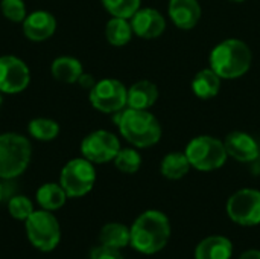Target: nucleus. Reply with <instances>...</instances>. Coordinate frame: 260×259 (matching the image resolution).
<instances>
[{
	"instance_id": "nucleus-1",
	"label": "nucleus",
	"mask_w": 260,
	"mask_h": 259,
	"mask_svg": "<svg viewBox=\"0 0 260 259\" xmlns=\"http://www.w3.org/2000/svg\"><path fill=\"white\" fill-rule=\"evenodd\" d=\"M131 246L143 255H155L168 244L171 238V223L168 217L155 209L146 211L137 217L129 227Z\"/></svg>"
},
{
	"instance_id": "nucleus-2",
	"label": "nucleus",
	"mask_w": 260,
	"mask_h": 259,
	"mask_svg": "<svg viewBox=\"0 0 260 259\" xmlns=\"http://www.w3.org/2000/svg\"><path fill=\"white\" fill-rule=\"evenodd\" d=\"M116 114L119 133L134 148H149L160 142L161 125L149 110L126 107Z\"/></svg>"
},
{
	"instance_id": "nucleus-3",
	"label": "nucleus",
	"mask_w": 260,
	"mask_h": 259,
	"mask_svg": "<svg viewBox=\"0 0 260 259\" xmlns=\"http://www.w3.org/2000/svg\"><path fill=\"white\" fill-rule=\"evenodd\" d=\"M209 63V67L215 70L221 79H238L250 70L253 53L245 41L227 38L212 49Z\"/></svg>"
},
{
	"instance_id": "nucleus-4",
	"label": "nucleus",
	"mask_w": 260,
	"mask_h": 259,
	"mask_svg": "<svg viewBox=\"0 0 260 259\" xmlns=\"http://www.w3.org/2000/svg\"><path fill=\"white\" fill-rule=\"evenodd\" d=\"M32 145L18 133L0 134V179H15L29 166Z\"/></svg>"
},
{
	"instance_id": "nucleus-5",
	"label": "nucleus",
	"mask_w": 260,
	"mask_h": 259,
	"mask_svg": "<svg viewBox=\"0 0 260 259\" xmlns=\"http://www.w3.org/2000/svg\"><path fill=\"white\" fill-rule=\"evenodd\" d=\"M184 154L187 156L190 166L203 172H210L222 168L229 159L224 140L209 134L193 137L186 145Z\"/></svg>"
},
{
	"instance_id": "nucleus-6",
	"label": "nucleus",
	"mask_w": 260,
	"mask_h": 259,
	"mask_svg": "<svg viewBox=\"0 0 260 259\" xmlns=\"http://www.w3.org/2000/svg\"><path fill=\"white\" fill-rule=\"evenodd\" d=\"M96 183L94 163L85 157H78L69 160L61 169L59 185L66 191L67 197L79 198L87 195Z\"/></svg>"
},
{
	"instance_id": "nucleus-7",
	"label": "nucleus",
	"mask_w": 260,
	"mask_h": 259,
	"mask_svg": "<svg viewBox=\"0 0 260 259\" xmlns=\"http://www.w3.org/2000/svg\"><path fill=\"white\" fill-rule=\"evenodd\" d=\"M24 224L30 244L38 250L52 252L59 244L61 227L50 211H34Z\"/></svg>"
},
{
	"instance_id": "nucleus-8",
	"label": "nucleus",
	"mask_w": 260,
	"mask_h": 259,
	"mask_svg": "<svg viewBox=\"0 0 260 259\" xmlns=\"http://www.w3.org/2000/svg\"><path fill=\"white\" fill-rule=\"evenodd\" d=\"M128 89L114 78H105L98 81L88 92V99L93 108L101 113H119L126 108Z\"/></svg>"
},
{
	"instance_id": "nucleus-9",
	"label": "nucleus",
	"mask_w": 260,
	"mask_h": 259,
	"mask_svg": "<svg viewBox=\"0 0 260 259\" xmlns=\"http://www.w3.org/2000/svg\"><path fill=\"white\" fill-rule=\"evenodd\" d=\"M227 214L239 226L260 224V191L251 188L236 191L227 202Z\"/></svg>"
},
{
	"instance_id": "nucleus-10",
	"label": "nucleus",
	"mask_w": 260,
	"mask_h": 259,
	"mask_svg": "<svg viewBox=\"0 0 260 259\" xmlns=\"http://www.w3.org/2000/svg\"><path fill=\"white\" fill-rule=\"evenodd\" d=\"M119 137L107 130H96L87 134L81 142V154L94 165L113 162L120 151Z\"/></svg>"
},
{
	"instance_id": "nucleus-11",
	"label": "nucleus",
	"mask_w": 260,
	"mask_h": 259,
	"mask_svg": "<svg viewBox=\"0 0 260 259\" xmlns=\"http://www.w3.org/2000/svg\"><path fill=\"white\" fill-rule=\"evenodd\" d=\"M30 82V70L27 64L15 55L0 56V92L17 95L27 89Z\"/></svg>"
},
{
	"instance_id": "nucleus-12",
	"label": "nucleus",
	"mask_w": 260,
	"mask_h": 259,
	"mask_svg": "<svg viewBox=\"0 0 260 259\" xmlns=\"http://www.w3.org/2000/svg\"><path fill=\"white\" fill-rule=\"evenodd\" d=\"M134 35L143 40L158 38L166 31V20L163 14L155 8H140L131 18Z\"/></svg>"
},
{
	"instance_id": "nucleus-13",
	"label": "nucleus",
	"mask_w": 260,
	"mask_h": 259,
	"mask_svg": "<svg viewBox=\"0 0 260 259\" xmlns=\"http://www.w3.org/2000/svg\"><path fill=\"white\" fill-rule=\"evenodd\" d=\"M224 145L229 157L241 162L251 163L260 156V147L257 140L245 131H232L225 136Z\"/></svg>"
},
{
	"instance_id": "nucleus-14",
	"label": "nucleus",
	"mask_w": 260,
	"mask_h": 259,
	"mask_svg": "<svg viewBox=\"0 0 260 259\" xmlns=\"http://www.w3.org/2000/svg\"><path fill=\"white\" fill-rule=\"evenodd\" d=\"M56 31V18L49 11H34L23 20V34L29 41L41 43L49 40Z\"/></svg>"
},
{
	"instance_id": "nucleus-15",
	"label": "nucleus",
	"mask_w": 260,
	"mask_h": 259,
	"mask_svg": "<svg viewBox=\"0 0 260 259\" xmlns=\"http://www.w3.org/2000/svg\"><path fill=\"white\" fill-rule=\"evenodd\" d=\"M168 14L178 29L190 31L200 23L203 9L198 0H169Z\"/></svg>"
},
{
	"instance_id": "nucleus-16",
	"label": "nucleus",
	"mask_w": 260,
	"mask_h": 259,
	"mask_svg": "<svg viewBox=\"0 0 260 259\" xmlns=\"http://www.w3.org/2000/svg\"><path fill=\"white\" fill-rule=\"evenodd\" d=\"M158 99V87L149 79H140L128 87L126 107L149 110Z\"/></svg>"
},
{
	"instance_id": "nucleus-17",
	"label": "nucleus",
	"mask_w": 260,
	"mask_h": 259,
	"mask_svg": "<svg viewBox=\"0 0 260 259\" xmlns=\"http://www.w3.org/2000/svg\"><path fill=\"white\" fill-rule=\"evenodd\" d=\"M233 244L229 238L212 235L204 238L195 249V259H232Z\"/></svg>"
},
{
	"instance_id": "nucleus-18",
	"label": "nucleus",
	"mask_w": 260,
	"mask_h": 259,
	"mask_svg": "<svg viewBox=\"0 0 260 259\" xmlns=\"http://www.w3.org/2000/svg\"><path fill=\"white\" fill-rule=\"evenodd\" d=\"M221 84L222 79L219 78V75H216L215 70L207 67L195 73L192 79V92L200 99H213L219 95Z\"/></svg>"
},
{
	"instance_id": "nucleus-19",
	"label": "nucleus",
	"mask_w": 260,
	"mask_h": 259,
	"mask_svg": "<svg viewBox=\"0 0 260 259\" xmlns=\"http://www.w3.org/2000/svg\"><path fill=\"white\" fill-rule=\"evenodd\" d=\"M50 72L56 81L64 82V84H73V82H78L79 76L84 73V67L78 58L64 55V56H58L53 60L50 66Z\"/></svg>"
},
{
	"instance_id": "nucleus-20",
	"label": "nucleus",
	"mask_w": 260,
	"mask_h": 259,
	"mask_svg": "<svg viewBox=\"0 0 260 259\" xmlns=\"http://www.w3.org/2000/svg\"><path fill=\"white\" fill-rule=\"evenodd\" d=\"M101 246L120 250L131 243V231L122 223H108L99 234Z\"/></svg>"
},
{
	"instance_id": "nucleus-21",
	"label": "nucleus",
	"mask_w": 260,
	"mask_h": 259,
	"mask_svg": "<svg viewBox=\"0 0 260 259\" xmlns=\"http://www.w3.org/2000/svg\"><path fill=\"white\" fill-rule=\"evenodd\" d=\"M134 35L131 21L128 18H120V17H111L107 21L105 26V38L111 46L122 47L131 41Z\"/></svg>"
},
{
	"instance_id": "nucleus-22",
	"label": "nucleus",
	"mask_w": 260,
	"mask_h": 259,
	"mask_svg": "<svg viewBox=\"0 0 260 259\" xmlns=\"http://www.w3.org/2000/svg\"><path fill=\"white\" fill-rule=\"evenodd\" d=\"M190 163L187 160V156L183 153H169L163 157L161 163H160V172L163 177H166L168 180H180L184 176L189 174L190 171Z\"/></svg>"
},
{
	"instance_id": "nucleus-23",
	"label": "nucleus",
	"mask_w": 260,
	"mask_h": 259,
	"mask_svg": "<svg viewBox=\"0 0 260 259\" xmlns=\"http://www.w3.org/2000/svg\"><path fill=\"white\" fill-rule=\"evenodd\" d=\"M37 203L44 211H58L64 206L67 194L58 183H44L37 191Z\"/></svg>"
},
{
	"instance_id": "nucleus-24",
	"label": "nucleus",
	"mask_w": 260,
	"mask_h": 259,
	"mask_svg": "<svg viewBox=\"0 0 260 259\" xmlns=\"http://www.w3.org/2000/svg\"><path fill=\"white\" fill-rule=\"evenodd\" d=\"M29 134L40 142H50L59 134V124L49 118H35L27 125Z\"/></svg>"
},
{
	"instance_id": "nucleus-25",
	"label": "nucleus",
	"mask_w": 260,
	"mask_h": 259,
	"mask_svg": "<svg viewBox=\"0 0 260 259\" xmlns=\"http://www.w3.org/2000/svg\"><path fill=\"white\" fill-rule=\"evenodd\" d=\"M113 162L120 172L136 174L142 166V156L136 148H120Z\"/></svg>"
},
{
	"instance_id": "nucleus-26",
	"label": "nucleus",
	"mask_w": 260,
	"mask_h": 259,
	"mask_svg": "<svg viewBox=\"0 0 260 259\" xmlns=\"http://www.w3.org/2000/svg\"><path fill=\"white\" fill-rule=\"evenodd\" d=\"M102 6L111 17L131 18L140 8L142 0H101Z\"/></svg>"
},
{
	"instance_id": "nucleus-27",
	"label": "nucleus",
	"mask_w": 260,
	"mask_h": 259,
	"mask_svg": "<svg viewBox=\"0 0 260 259\" xmlns=\"http://www.w3.org/2000/svg\"><path fill=\"white\" fill-rule=\"evenodd\" d=\"M8 211L12 218L18 221H26L34 212V203L24 195H15L8 202Z\"/></svg>"
},
{
	"instance_id": "nucleus-28",
	"label": "nucleus",
	"mask_w": 260,
	"mask_h": 259,
	"mask_svg": "<svg viewBox=\"0 0 260 259\" xmlns=\"http://www.w3.org/2000/svg\"><path fill=\"white\" fill-rule=\"evenodd\" d=\"M0 11L3 17L12 23H23V20L27 15L26 5L23 0H2Z\"/></svg>"
},
{
	"instance_id": "nucleus-29",
	"label": "nucleus",
	"mask_w": 260,
	"mask_h": 259,
	"mask_svg": "<svg viewBox=\"0 0 260 259\" xmlns=\"http://www.w3.org/2000/svg\"><path fill=\"white\" fill-rule=\"evenodd\" d=\"M90 259H123V256L116 249L99 246V247L93 249V252L90 255Z\"/></svg>"
},
{
	"instance_id": "nucleus-30",
	"label": "nucleus",
	"mask_w": 260,
	"mask_h": 259,
	"mask_svg": "<svg viewBox=\"0 0 260 259\" xmlns=\"http://www.w3.org/2000/svg\"><path fill=\"white\" fill-rule=\"evenodd\" d=\"M78 82H79V85H81L82 89H88V90L96 84V81L93 79V76H91L90 73H82V75L79 76Z\"/></svg>"
},
{
	"instance_id": "nucleus-31",
	"label": "nucleus",
	"mask_w": 260,
	"mask_h": 259,
	"mask_svg": "<svg viewBox=\"0 0 260 259\" xmlns=\"http://www.w3.org/2000/svg\"><path fill=\"white\" fill-rule=\"evenodd\" d=\"M239 259H260V250H257V249L247 250L239 256Z\"/></svg>"
},
{
	"instance_id": "nucleus-32",
	"label": "nucleus",
	"mask_w": 260,
	"mask_h": 259,
	"mask_svg": "<svg viewBox=\"0 0 260 259\" xmlns=\"http://www.w3.org/2000/svg\"><path fill=\"white\" fill-rule=\"evenodd\" d=\"M3 194H5V191H3V185L0 183V202L3 200Z\"/></svg>"
},
{
	"instance_id": "nucleus-33",
	"label": "nucleus",
	"mask_w": 260,
	"mask_h": 259,
	"mask_svg": "<svg viewBox=\"0 0 260 259\" xmlns=\"http://www.w3.org/2000/svg\"><path fill=\"white\" fill-rule=\"evenodd\" d=\"M229 2H232V3H242V2H245V0H229Z\"/></svg>"
},
{
	"instance_id": "nucleus-34",
	"label": "nucleus",
	"mask_w": 260,
	"mask_h": 259,
	"mask_svg": "<svg viewBox=\"0 0 260 259\" xmlns=\"http://www.w3.org/2000/svg\"><path fill=\"white\" fill-rule=\"evenodd\" d=\"M2 104H3V93L0 92V108H2Z\"/></svg>"
}]
</instances>
